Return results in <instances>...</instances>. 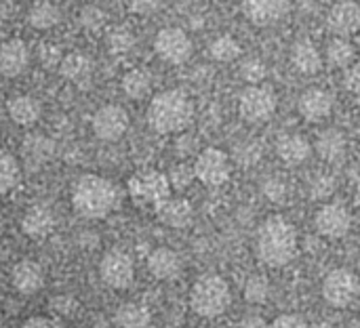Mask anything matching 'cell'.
<instances>
[{
  "label": "cell",
  "mask_w": 360,
  "mask_h": 328,
  "mask_svg": "<svg viewBox=\"0 0 360 328\" xmlns=\"http://www.w3.org/2000/svg\"><path fill=\"white\" fill-rule=\"evenodd\" d=\"M300 253V234L285 215L266 217L255 232V257L268 268H285Z\"/></svg>",
  "instance_id": "1"
},
{
  "label": "cell",
  "mask_w": 360,
  "mask_h": 328,
  "mask_svg": "<svg viewBox=\"0 0 360 328\" xmlns=\"http://www.w3.org/2000/svg\"><path fill=\"white\" fill-rule=\"evenodd\" d=\"M122 200L120 188L101 175H82L72 188V206L84 219H105Z\"/></svg>",
  "instance_id": "2"
},
{
  "label": "cell",
  "mask_w": 360,
  "mask_h": 328,
  "mask_svg": "<svg viewBox=\"0 0 360 328\" xmlns=\"http://www.w3.org/2000/svg\"><path fill=\"white\" fill-rule=\"evenodd\" d=\"M146 118L152 131L160 135H175L190 126L194 118V103L179 88L160 91L150 99Z\"/></svg>",
  "instance_id": "3"
},
{
  "label": "cell",
  "mask_w": 360,
  "mask_h": 328,
  "mask_svg": "<svg viewBox=\"0 0 360 328\" xmlns=\"http://www.w3.org/2000/svg\"><path fill=\"white\" fill-rule=\"evenodd\" d=\"M232 303V291L226 278L217 274L200 276L190 289V308L200 318H217Z\"/></svg>",
  "instance_id": "4"
},
{
  "label": "cell",
  "mask_w": 360,
  "mask_h": 328,
  "mask_svg": "<svg viewBox=\"0 0 360 328\" xmlns=\"http://www.w3.org/2000/svg\"><path fill=\"white\" fill-rule=\"evenodd\" d=\"M129 196L139 206H152L156 209L167 198H171V183L165 173L156 169H141L133 173L127 181Z\"/></svg>",
  "instance_id": "5"
},
{
  "label": "cell",
  "mask_w": 360,
  "mask_h": 328,
  "mask_svg": "<svg viewBox=\"0 0 360 328\" xmlns=\"http://www.w3.org/2000/svg\"><path fill=\"white\" fill-rule=\"evenodd\" d=\"M278 107V97L268 84H253L238 95V114L249 124L268 122Z\"/></svg>",
  "instance_id": "6"
},
{
  "label": "cell",
  "mask_w": 360,
  "mask_h": 328,
  "mask_svg": "<svg viewBox=\"0 0 360 328\" xmlns=\"http://www.w3.org/2000/svg\"><path fill=\"white\" fill-rule=\"evenodd\" d=\"M321 291L331 308L346 310L360 297V278L348 268H335L325 276Z\"/></svg>",
  "instance_id": "7"
},
{
  "label": "cell",
  "mask_w": 360,
  "mask_h": 328,
  "mask_svg": "<svg viewBox=\"0 0 360 328\" xmlns=\"http://www.w3.org/2000/svg\"><path fill=\"white\" fill-rule=\"evenodd\" d=\"M194 44L186 29L177 25H169L156 32L154 36V53L171 65H181L192 57Z\"/></svg>",
  "instance_id": "8"
},
{
  "label": "cell",
  "mask_w": 360,
  "mask_h": 328,
  "mask_svg": "<svg viewBox=\"0 0 360 328\" xmlns=\"http://www.w3.org/2000/svg\"><path fill=\"white\" fill-rule=\"evenodd\" d=\"M99 278L114 291H124L135 280L133 257L122 249H110L99 261Z\"/></svg>",
  "instance_id": "9"
},
{
  "label": "cell",
  "mask_w": 360,
  "mask_h": 328,
  "mask_svg": "<svg viewBox=\"0 0 360 328\" xmlns=\"http://www.w3.org/2000/svg\"><path fill=\"white\" fill-rule=\"evenodd\" d=\"M192 166H194L196 179L207 188H221L224 183H228L230 173H232L230 158L219 147H205L196 156Z\"/></svg>",
  "instance_id": "10"
},
{
  "label": "cell",
  "mask_w": 360,
  "mask_h": 328,
  "mask_svg": "<svg viewBox=\"0 0 360 328\" xmlns=\"http://www.w3.org/2000/svg\"><path fill=\"white\" fill-rule=\"evenodd\" d=\"M129 124H131V120H129L127 110L116 103L101 105L91 118V129H93L95 137L101 141H108V143L122 139L124 133L129 131Z\"/></svg>",
  "instance_id": "11"
},
{
  "label": "cell",
  "mask_w": 360,
  "mask_h": 328,
  "mask_svg": "<svg viewBox=\"0 0 360 328\" xmlns=\"http://www.w3.org/2000/svg\"><path fill=\"white\" fill-rule=\"evenodd\" d=\"M316 232L329 240H342L352 228V215L342 202H327L314 215Z\"/></svg>",
  "instance_id": "12"
},
{
  "label": "cell",
  "mask_w": 360,
  "mask_h": 328,
  "mask_svg": "<svg viewBox=\"0 0 360 328\" xmlns=\"http://www.w3.org/2000/svg\"><path fill=\"white\" fill-rule=\"evenodd\" d=\"M297 110L308 122H323L333 112V95L325 88L310 86L297 99Z\"/></svg>",
  "instance_id": "13"
},
{
  "label": "cell",
  "mask_w": 360,
  "mask_h": 328,
  "mask_svg": "<svg viewBox=\"0 0 360 328\" xmlns=\"http://www.w3.org/2000/svg\"><path fill=\"white\" fill-rule=\"evenodd\" d=\"M327 25L338 38H348L360 32V4L335 2L327 13Z\"/></svg>",
  "instance_id": "14"
},
{
  "label": "cell",
  "mask_w": 360,
  "mask_h": 328,
  "mask_svg": "<svg viewBox=\"0 0 360 328\" xmlns=\"http://www.w3.org/2000/svg\"><path fill=\"white\" fill-rule=\"evenodd\" d=\"M44 268L34 259H23L11 270V284L19 295H36L44 287Z\"/></svg>",
  "instance_id": "15"
},
{
  "label": "cell",
  "mask_w": 360,
  "mask_h": 328,
  "mask_svg": "<svg viewBox=\"0 0 360 328\" xmlns=\"http://www.w3.org/2000/svg\"><path fill=\"white\" fill-rule=\"evenodd\" d=\"M30 63V48L21 38L0 42V76L15 78L25 72Z\"/></svg>",
  "instance_id": "16"
},
{
  "label": "cell",
  "mask_w": 360,
  "mask_h": 328,
  "mask_svg": "<svg viewBox=\"0 0 360 328\" xmlns=\"http://www.w3.org/2000/svg\"><path fill=\"white\" fill-rule=\"evenodd\" d=\"M154 213H156V219L171 230H184L194 219V209H192L190 200H186L181 196L167 198L162 204H158L154 209Z\"/></svg>",
  "instance_id": "17"
},
{
  "label": "cell",
  "mask_w": 360,
  "mask_h": 328,
  "mask_svg": "<svg viewBox=\"0 0 360 328\" xmlns=\"http://www.w3.org/2000/svg\"><path fill=\"white\" fill-rule=\"evenodd\" d=\"M55 213L46 204L30 206L21 217V232L32 240H42L55 230Z\"/></svg>",
  "instance_id": "18"
},
{
  "label": "cell",
  "mask_w": 360,
  "mask_h": 328,
  "mask_svg": "<svg viewBox=\"0 0 360 328\" xmlns=\"http://www.w3.org/2000/svg\"><path fill=\"white\" fill-rule=\"evenodd\" d=\"M289 11L287 2H276V0H249L243 4V13L247 15V19L257 25V27H268L274 25L276 21H281Z\"/></svg>",
  "instance_id": "19"
},
{
  "label": "cell",
  "mask_w": 360,
  "mask_h": 328,
  "mask_svg": "<svg viewBox=\"0 0 360 328\" xmlns=\"http://www.w3.org/2000/svg\"><path fill=\"white\" fill-rule=\"evenodd\" d=\"M291 63L300 74L306 76H314L323 70L325 65V57L319 51V46L308 40V38H300L297 42H293L291 46Z\"/></svg>",
  "instance_id": "20"
},
{
  "label": "cell",
  "mask_w": 360,
  "mask_h": 328,
  "mask_svg": "<svg viewBox=\"0 0 360 328\" xmlns=\"http://www.w3.org/2000/svg\"><path fill=\"white\" fill-rule=\"evenodd\" d=\"M310 154H312V145L300 133H283L276 141V156L289 166L304 164L310 158Z\"/></svg>",
  "instance_id": "21"
},
{
  "label": "cell",
  "mask_w": 360,
  "mask_h": 328,
  "mask_svg": "<svg viewBox=\"0 0 360 328\" xmlns=\"http://www.w3.org/2000/svg\"><path fill=\"white\" fill-rule=\"evenodd\" d=\"M181 257L169 247H158L148 255V272L156 280H173L181 272Z\"/></svg>",
  "instance_id": "22"
},
{
  "label": "cell",
  "mask_w": 360,
  "mask_h": 328,
  "mask_svg": "<svg viewBox=\"0 0 360 328\" xmlns=\"http://www.w3.org/2000/svg\"><path fill=\"white\" fill-rule=\"evenodd\" d=\"M6 114L8 118L19 126H32L40 120L42 105L32 95H15L6 101Z\"/></svg>",
  "instance_id": "23"
},
{
  "label": "cell",
  "mask_w": 360,
  "mask_h": 328,
  "mask_svg": "<svg viewBox=\"0 0 360 328\" xmlns=\"http://www.w3.org/2000/svg\"><path fill=\"white\" fill-rule=\"evenodd\" d=\"M346 137L340 129H325L316 135L314 150L321 156V160L335 164L346 158Z\"/></svg>",
  "instance_id": "24"
},
{
  "label": "cell",
  "mask_w": 360,
  "mask_h": 328,
  "mask_svg": "<svg viewBox=\"0 0 360 328\" xmlns=\"http://www.w3.org/2000/svg\"><path fill=\"white\" fill-rule=\"evenodd\" d=\"M93 61L84 51H70L59 61V74L70 82H84L91 78Z\"/></svg>",
  "instance_id": "25"
},
{
  "label": "cell",
  "mask_w": 360,
  "mask_h": 328,
  "mask_svg": "<svg viewBox=\"0 0 360 328\" xmlns=\"http://www.w3.org/2000/svg\"><path fill=\"white\" fill-rule=\"evenodd\" d=\"M120 86L129 99L139 101V99H146L152 91V76L146 67H131L129 72H124Z\"/></svg>",
  "instance_id": "26"
},
{
  "label": "cell",
  "mask_w": 360,
  "mask_h": 328,
  "mask_svg": "<svg viewBox=\"0 0 360 328\" xmlns=\"http://www.w3.org/2000/svg\"><path fill=\"white\" fill-rule=\"evenodd\" d=\"M63 19V8L55 2H36L27 8V23L36 29H51Z\"/></svg>",
  "instance_id": "27"
},
{
  "label": "cell",
  "mask_w": 360,
  "mask_h": 328,
  "mask_svg": "<svg viewBox=\"0 0 360 328\" xmlns=\"http://www.w3.org/2000/svg\"><path fill=\"white\" fill-rule=\"evenodd\" d=\"M21 181V162L19 158L8 152L0 150V196L13 192Z\"/></svg>",
  "instance_id": "28"
},
{
  "label": "cell",
  "mask_w": 360,
  "mask_h": 328,
  "mask_svg": "<svg viewBox=\"0 0 360 328\" xmlns=\"http://www.w3.org/2000/svg\"><path fill=\"white\" fill-rule=\"evenodd\" d=\"M116 322L120 328H150L152 324V316L150 310L143 303H122L116 312Z\"/></svg>",
  "instance_id": "29"
},
{
  "label": "cell",
  "mask_w": 360,
  "mask_h": 328,
  "mask_svg": "<svg viewBox=\"0 0 360 328\" xmlns=\"http://www.w3.org/2000/svg\"><path fill=\"white\" fill-rule=\"evenodd\" d=\"M354 55H356V51H354V44L348 40V38H338V36H333L329 42H327V46H325V59H327V63L329 65H333V67H350L352 65V61H354Z\"/></svg>",
  "instance_id": "30"
},
{
  "label": "cell",
  "mask_w": 360,
  "mask_h": 328,
  "mask_svg": "<svg viewBox=\"0 0 360 328\" xmlns=\"http://www.w3.org/2000/svg\"><path fill=\"white\" fill-rule=\"evenodd\" d=\"M209 55L219 63H230V61H236L243 55V46L232 34H219L209 44Z\"/></svg>",
  "instance_id": "31"
},
{
  "label": "cell",
  "mask_w": 360,
  "mask_h": 328,
  "mask_svg": "<svg viewBox=\"0 0 360 328\" xmlns=\"http://www.w3.org/2000/svg\"><path fill=\"white\" fill-rule=\"evenodd\" d=\"M245 299L253 306H262L268 301L270 297V282L264 274H253L247 282H245Z\"/></svg>",
  "instance_id": "32"
},
{
  "label": "cell",
  "mask_w": 360,
  "mask_h": 328,
  "mask_svg": "<svg viewBox=\"0 0 360 328\" xmlns=\"http://www.w3.org/2000/svg\"><path fill=\"white\" fill-rule=\"evenodd\" d=\"M266 74H268V67H266V63H264L262 59H257V57H247V59H243L240 65H238V76H240L245 82H249V86H253V84H264Z\"/></svg>",
  "instance_id": "33"
},
{
  "label": "cell",
  "mask_w": 360,
  "mask_h": 328,
  "mask_svg": "<svg viewBox=\"0 0 360 328\" xmlns=\"http://www.w3.org/2000/svg\"><path fill=\"white\" fill-rule=\"evenodd\" d=\"M167 179L171 183V190H186L196 179L194 166L192 164H186V162H179V164L171 166V171L167 173Z\"/></svg>",
  "instance_id": "34"
},
{
  "label": "cell",
  "mask_w": 360,
  "mask_h": 328,
  "mask_svg": "<svg viewBox=\"0 0 360 328\" xmlns=\"http://www.w3.org/2000/svg\"><path fill=\"white\" fill-rule=\"evenodd\" d=\"M133 44H135V36L127 27H116L108 36V46L112 53H127Z\"/></svg>",
  "instance_id": "35"
},
{
  "label": "cell",
  "mask_w": 360,
  "mask_h": 328,
  "mask_svg": "<svg viewBox=\"0 0 360 328\" xmlns=\"http://www.w3.org/2000/svg\"><path fill=\"white\" fill-rule=\"evenodd\" d=\"M80 23L89 29H97L105 23V11L99 4H86L80 11Z\"/></svg>",
  "instance_id": "36"
},
{
  "label": "cell",
  "mask_w": 360,
  "mask_h": 328,
  "mask_svg": "<svg viewBox=\"0 0 360 328\" xmlns=\"http://www.w3.org/2000/svg\"><path fill=\"white\" fill-rule=\"evenodd\" d=\"M264 194H266L270 200H283L285 194H287V185L283 183V179L272 177V179H268V181L264 183Z\"/></svg>",
  "instance_id": "37"
},
{
  "label": "cell",
  "mask_w": 360,
  "mask_h": 328,
  "mask_svg": "<svg viewBox=\"0 0 360 328\" xmlns=\"http://www.w3.org/2000/svg\"><path fill=\"white\" fill-rule=\"evenodd\" d=\"M270 328H308L306 324V320L302 318V316H297V314H283V316H278Z\"/></svg>",
  "instance_id": "38"
},
{
  "label": "cell",
  "mask_w": 360,
  "mask_h": 328,
  "mask_svg": "<svg viewBox=\"0 0 360 328\" xmlns=\"http://www.w3.org/2000/svg\"><path fill=\"white\" fill-rule=\"evenodd\" d=\"M346 86H348L350 93H354V95L360 97V61L352 63L346 70Z\"/></svg>",
  "instance_id": "39"
},
{
  "label": "cell",
  "mask_w": 360,
  "mask_h": 328,
  "mask_svg": "<svg viewBox=\"0 0 360 328\" xmlns=\"http://www.w3.org/2000/svg\"><path fill=\"white\" fill-rule=\"evenodd\" d=\"M53 308H55L57 312H61V314H70L68 310H76V303H74L72 297H57V299L53 301Z\"/></svg>",
  "instance_id": "40"
},
{
  "label": "cell",
  "mask_w": 360,
  "mask_h": 328,
  "mask_svg": "<svg viewBox=\"0 0 360 328\" xmlns=\"http://www.w3.org/2000/svg\"><path fill=\"white\" fill-rule=\"evenodd\" d=\"M15 13V6L8 4V2H0V25L6 23L11 19V15Z\"/></svg>",
  "instance_id": "41"
},
{
  "label": "cell",
  "mask_w": 360,
  "mask_h": 328,
  "mask_svg": "<svg viewBox=\"0 0 360 328\" xmlns=\"http://www.w3.org/2000/svg\"><path fill=\"white\" fill-rule=\"evenodd\" d=\"M154 8H158V4H154V2H135V4H131V11H135V13H150Z\"/></svg>",
  "instance_id": "42"
},
{
  "label": "cell",
  "mask_w": 360,
  "mask_h": 328,
  "mask_svg": "<svg viewBox=\"0 0 360 328\" xmlns=\"http://www.w3.org/2000/svg\"><path fill=\"white\" fill-rule=\"evenodd\" d=\"M23 328H53V324L44 318H34V320H27V324Z\"/></svg>",
  "instance_id": "43"
},
{
  "label": "cell",
  "mask_w": 360,
  "mask_h": 328,
  "mask_svg": "<svg viewBox=\"0 0 360 328\" xmlns=\"http://www.w3.org/2000/svg\"><path fill=\"white\" fill-rule=\"evenodd\" d=\"M0 324H2V316H0Z\"/></svg>",
  "instance_id": "44"
},
{
  "label": "cell",
  "mask_w": 360,
  "mask_h": 328,
  "mask_svg": "<svg viewBox=\"0 0 360 328\" xmlns=\"http://www.w3.org/2000/svg\"><path fill=\"white\" fill-rule=\"evenodd\" d=\"M150 328H156V327H150Z\"/></svg>",
  "instance_id": "45"
},
{
  "label": "cell",
  "mask_w": 360,
  "mask_h": 328,
  "mask_svg": "<svg viewBox=\"0 0 360 328\" xmlns=\"http://www.w3.org/2000/svg\"><path fill=\"white\" fill-rule=\"evenodd\" d=\"M359 158H360V152H359Z\"/></svg>",
  "instance_id": "46"
}]
</instances>
